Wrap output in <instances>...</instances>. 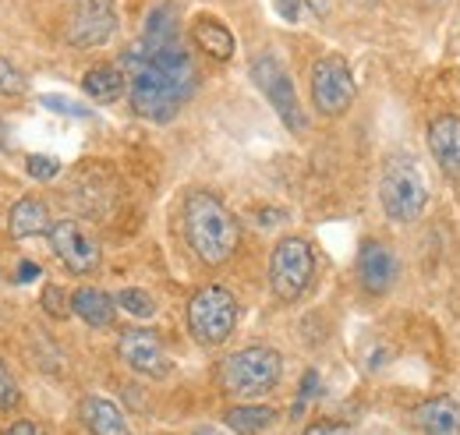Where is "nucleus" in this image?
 Returning <instances> with one entry per match:
<instances>
[{
  "label": "nucleus",
  "instance_id": "1",
  "mask_svg": "<svg viewBox=\"0 0 460 435\" xmlns=\"http://www.w3.org/2000/svg\"><path fill=\"white\" fill-rule=\"evenodd\" d=\"M184 234L191 252L206 266H224L230 255L237 252L241 226L227 206L209 195V191H191L184 202Z\"/></svg>",
  "mask_w": 460,
  "mask_h": 435
},
{
  "label": "nucleus",
  "instance_id": "2",
  "mask_svg": "<svg viewBox=\"0 0 460 435\" xmlns=\"http://www.w3.org/2000/svg\"><path fill=\"white\" fill-rule=\"evenodd\" d=\"M120 64L128 67V75H124L128 78V96H131V107H135L138 117L156 120V124H167L173 113L184 107L188 96L173 85L149 57L138 50V43L124 50Z\"/></svg>",
  "mask_w": 460,
  "mask_h": 435
},
{
  "label": "nucleus",
  "instance_id": "3",
  "mask_svg": "<svg viewBox=\"0 0 460 435\" xmlns=\"http://www.w3.org/2000/svg\"><path fill=\"white\" fill-rule=\"evenodd\" d=\"M379 202L383 213L397 223H414L429 206V184L421 166L414 164L407 153L394 156L383 166V181H379Z\"/></svg>",
  "mask_w": 460,
  "mask_h": 435
},
{
  "label": "nucleus",
  "instance_id": "4",
  "mask_svg": "<svg viewBox=\"0 0 460 435\" xmlns=\"http://www.w3.org/2000/svg\"><path fill=\"white\" fill-rule=\"evenodd\" d=\"M284 376V361L273 347H244L224 358L220 365V386L234 396H262Z\"/></svg>",
  "mask_w": 460,
  "mask_h": 435
},
{
  "label": "nucleus",
  "instance_id": "5",
  "mask_svg": "<svg viewBox=\"0 0 460 435\" xmlns=\"http://www.w3.org/2000/svg\"><path fill=\"white\" fill-rule=\"evenodd\" d=\"M237 326V301L227 287H202L188 301V329L202 347H220Z\"/></svg>",
  "mask_w": 460,
  "mask_h": 435
},
{
  "label": "nucleus",
  "instance_id": "6",
  "mask_svg": "<svg viewBox=\"0 0 460 435\" xmlns=\"http://www.w3.org/2000/svg\"><path fill=\"white\" fill-rule=\"evenodd\" d=\"M315 276V252L305 237H284L270 255V287L280 301H297Z\"/></svg>",
  "mask_w": 460,
  "mask_h": 435
},
{
  "label": "nucleus",
  "instance_id": "7",
  "mask_svg": "<svg viewBox=\"0 0 460 435\" xmlns=\"http://www.w3.org/2000/svg\"><path fill=\"white\" fill-rule=\"evenodd\" d=\"M252 78L266 93L270 107L277 110V117L288 124L290 131H305V110H301L297 89L290 82L284 60L277 54H255V60H252Z\"/></svg>",
  "mask_w": 460,
  "mask_h": 435
},
{
  "label": "nucleus",
  "instance_id": "8",
  "mask_svg": "<svg viewBox=\"0 0 460 435\" xmlns=\"http://www.w3.org/2000/svg\"><path fill=\"white\" fill-rule=\"evenodd\" d=\"M354 75L344 57L330 54L312 67V103L323 117H341L354 103Z\"/></svg>",
  "mask_w": 460,
  "mask_h": 435
},
{
  "label": "nucleus",
  "instance_id": "9",
  "mask_svg": "<svg viewBox=\"0 0 460 435\" xmlns=\"http://www.w3.org/2000/svg\"><path fill=\"white\" fill-rule=\"evenodd\" d=\"M50 244H54L60 262L67 266V272L89 276V272L100 270V259H103L100 241H96L82 223H75V219L54 223V226H50Z\"/></svg>",
  "mask_w": 460,
  "mask_h": 435
},
{
  "label": "nucleus",
  "instance_id": "10",
  "mask_svg": "<svg viewBox=\"0 0 460 435\" xmlns=\"http://www.w3.org/2000/svg\"><path fill=\"white\" fill-rule=\"evenodd\" d=\"M117 32L114 0H78L67 22V43L85 50V47H103Z\"/></svg>",
  "mask_w": 460,
  "mask_h": 435
},
{
  "label": "nucleus",
  "instance_id": "11",
  "mask_svg": "<svg viewBox=\"0 0 460 435\" xmlns=\"http://www.w3.org/2000/svg\"><path fill=\"white\" fill-rule=\"evenodd\" d=\"M120 358H124L135 372H142V376H149V379H164V376L171 372V358L164 354L160 336L149 333V329H131V333H124V336H120Z\"/></svg>",
  "mask_w": 460,
  "mask_h": 435
},
{
  "label": "nucleus",
  "instance_id": "12",
  "mask_svg": "<svg viewBox=\"0 0 460 435\" xmlns=\"http://www.w3.org/2000/svg\"><path fill=\"white\" fill-rule=\"evenodd\" d=\"M358 276H361L368 294H386L394 287V276H397L394 252L379 241H365L361 252H358Z\"/></svg>",
  "mask_w": 460,
  "mask_h": 435
},
{
  "label": "nucleus",
  "instance_id": "13",
  "mask_svg": "<svg viewBox=\"0 0 460 435\" xmlns=\"http://www.w3.org/2000/svg\"><path fill=\"white\" fill-rule=\"evenodd\" d=\"M429 149L436 156V164L443 173L460 181V117L457 113H443L429 124Z\"/></svg>",
  "mask_w": 460,
  "mask_h": 435
},
{
  "label": "nucleus",
  "instance_id": "14",
  "mask_svg": "<svg viewBox=\"0 0 460 435\" xmlns=\"http://www.w3.org/2000/svg\"><path fill=\"white\" fill-rule=\"evenodd\" d=\"M82 422L93 435H131L120 407L107 396H85L82 400Z\"/></svg>",
  "mask_w": 460,
  "mask_h": 435
},
{
  "label": "nucleus",
  "instance_id": "15",
  "mask_svg": "<svg viewBox=\"0 0 460 435\" xmlns=\"http://www.w3.org/2000/svg\"><path fill=\"white\" fill-rule=\"evenodd\" d=\"M71 312H75L82 323L103 329L114 323V297H111L107 290H100V287H78V290L71 294Z\"/></svg>",
  "mask_w": 460,
  "mask_h": 435
},
{
  "label": "nucleus",
  "instance_id": "16",
  "mask_svg": "<svg viewBox=\"0 0 460 435\" xmlns=\"http://www.w3.org/2000/svg\"><path fill=\"white\" fill-rule=\"evenodd\" d=\"M50 226V209H47V202L43 199H36V195H25V199H18L14 206H11V217H7V230H11V237H32V234H43Z\"/></svg>",
  "mask_w": 460,
  "mask_h": 435
},
{
  "label": "nucleus",
  "instance_id": "17",
  "mask_svg": "<svg viewBox=\"0 0 460 435\" xmlns=\"http://www.w3.org/2000/svg\"><path fill=\"white\" fill-rule=\"evenodd\" d=\"M414 418L429 435H460V407L457 400H450V396L425 400Z\"/></svg>",
  "mask_w": 460,
  "mask_h": 435
},
{
  "label": "nucleus",
  "instance_id": "18",
  "mask_svg": "<svg viewBox=\"0 0 460 435\" xmlns=\"http://www.w3.org/2000/svg\"><path fill=\"white\" fill-rule=\"evenodd\" d=\"M191 40L213 57V60H230V57H234V36H230V29L224 25V22L209 18V14L195 18V25H191Z\"/></svg>",
  "mask_w": 460,
  "mask_h": 435
},
{
  "label": "nucleus",
  "instance_id": "19",
  "mask_svg": "<svg viewBox=\"0 0 460 435\" xmlns=\"http://www.w3.org/2000/svg\"><path fill=\"white\" fill-rule=\"evenodd\" d=\"M82 89H85V96L96 100V103H117V100L124 96V89H128V78H124L120 67L103 64V67H93V71L82 78Z\"/></svg>",
  "mask_w": 460,
  "mask_h": 435
},
{
  "label": "nucleus",
  "instance_id": "20",
  "mask_svg": "<svg viewBox=\"0 0 460 435\" xmlns=\"http://www.w3.org/2000/svg\"><path fill=\"white\" fill-rule=\"evenodd\" d=\"M273 422H277V411H273V407H262V404L234 407L227 414V429L237 435H259L262 429H270Z\"/></svg>",
  "mask_w": 460,
  "mask_h": 435
},
{
  "label": "nucleus",
  "instance_id": "21",
  "mask_svg": "<svg viewBox=\"0 0 460 435\" xmlns=\"http://www.w3.org/2000/svg\"><path fill=\"white\" fill-rule=\"evenodd\" d=\"M114 305H120L128 315H135V319H153L156 315V301L146 294V290H138V287H124L120 294H117Z\"/></svg>",
  "mask_w": 460,
  "mask_h": 435
},
{
  "label": "nucleus",
  "instance_id": "22",
  "mask_svg": "<svg viewBox=\"0 0 460 435\" xmlns=\"http://www.w3.org/2000/svg\"><path fill=\"white\" fill-rule=\"evenodd\" d=\"M22 93H25V75H22V67H18L14 60L0 57V100H14V96H22Z\"/></svg>",
  "mask_w": 460,
  "mask_h": 435
},
{
  "label": "nucleus",
  "instance_id": "23",
  "mask_svg": "<svg viewBox=\"0 0 460 435\" xmlns=\"http://www.w3.org/2000/svg\"><path fill=\"white\" fill-rule=\"evenodd\" d=\"M18 400H22V393H18V382L11 376V368L0 361V411H11V407H18Z\"/></svg>",
  "mask_w": 460,
  "mask_h": 435
},
{
  "label": "nucleus",
  "instance_id": "24",
  "mask_svg": "<svg viewBox=\"0 0 460 435\" xmlns=\"http://www.w3.org/2000/svg\"><path fill=\"white\" fill-rule=\"evenodd\" d=\"M25 170H29L36 181H54V177L60 173V164L54 160V156H29Z\"/></svg>",
  "mask_w": 460,
  "mask_h": 435
},
{
  "label": "nucleus",
  "instance_id": "25",
  "mask_svg": "<svg viewBox=\"0 0 460 435\" xmlns=\"http://www.w3.org/2000/svg\"><path fill=\"white\" fill-rule=\"evenodd\" d=\"M43 308H47L54 319H64L67 308H71V301H67V294H64L60 287H47V294H43Z\"/></svg>",
  "mask_w": 460,
  "mask_h": 435
},
{
  "label": "nucleus",
  "instance_id": "26",
  "mask_svg": "<svg viewBox=\"0 0 460 435\" xmlns=\"http://www.w3.org/2000/svg\"><path fill=\"white\" fill-rule=\"evenodd\" d=\"M43 107L58 110V113H67V117H89V107H82V103H75V100H64L58 93L43 96Z\"/></svg>",
  "mask_w": 460,
  "mask_h": 435
},
{
  "label": "nucleus",
  "instance_id": "27",
  "mask_svg": "<svg viewBox=\"0 0 460 435\" xmlns=\"http://www.w3.org/2000/svg\"><path fill=\"white\" fill-rule=\"evenodd\" d=\"M305 435H350V429L341 425V422H312L305 429Z\"/></svg>",
  "mask_w": 460,
  "mask_h": 435
},
{
  "label": "nucleus",
  "instance_id": "28",
  "mask_svg": "<svg viewBox=\"0 0 460 435\" xmlns=\"http://www.w3.org/2000/svg\"><path fill=\"white\" fill-rule=\"evenodd\" d=\"M301 4H305V0H273L277 14H280L284 22H297V18H301Z\"/></svg>",
  "mask_w": 460,
  "mask_h": 435
},
{
  "label": "nucleus",
  "instance_id": "29",
  "mask_svg": "<svg viewBox=\"0 0 460 435\" xmlns=\"http://www.w3.org/2000/svg\"><path fill=\"white\" fill-rule=\"evenodd\" d=\"M4 435H47V432L40 425H32V422H14Z\"/></svg>",
  "mask_w": 460,
  "mask_h": 435
},
{
  "label": "nucleus",
  "instance_id": "30",
  "mask_svg": "<svg viewBox=\"0 0 460 435\" xmlns=\"http://www.w3.org/2000/svg\"><path fill=\"white\" fill-rule=\"evenodd\" d=\"M36 276H40V266L22 262V270H18V283H29V280H36Z\"/></svg>",
  "mask_w": 460,
  "mask_h": 435
},
{
  "label": "nucleus",
  "instance_id": "31",
  "mask_svg": "<svg viewBox=\"0 0 460 435\" xmlns=\"http://www.w3.org/2000/svg\"><path fill=\"white\" fill-rule=\"evenodd\" d=\"M305 4H308L315 14H326V7H330V0H305Z\"/></svg>",
  "mask_w": 460,
  "mask_h": 435
},
{
  "label": "nucleus",
  "instance_id": "32",
  "mask_svg": "<svg viewBox=\"0 0 460 435\" xmlns=\"http://www.w3.org/2000/svg\"><path fill=\"white\" fill-rule=\"evenodd\" d=\"M361 4H379V0H361Z\"/></svg>",
  "mask_w": 460,
  "mask_h": 435
},
{
  "label": "nucleus",
  "instance_id": "33",
  "mask_svg": "<svg viewBox=\"0 0 460 435\" xmlns=\"http://www.w3.org/2000/svg\"><path fill=\"white\" fill-rule=\"evenodd\" d=\"M195 435H217V432H195Z\"/></svg>",
  "mask_w": 460,
  "mask_h": 435
},
{
  "label": "nucleus",
  "instance_id": "34",
  "mask_svg": "<svg viewBox=\"0 0 460 435\" xmlns=\"http://www.w3.org/2000/svg\"><path fill=\"white\" fill-rule=\"evenodd\" d=\"M425 4H436V0H425Z\"/></svg>",
  "mask_w": 460,
  "mask_h": 435
}]
</instances>
